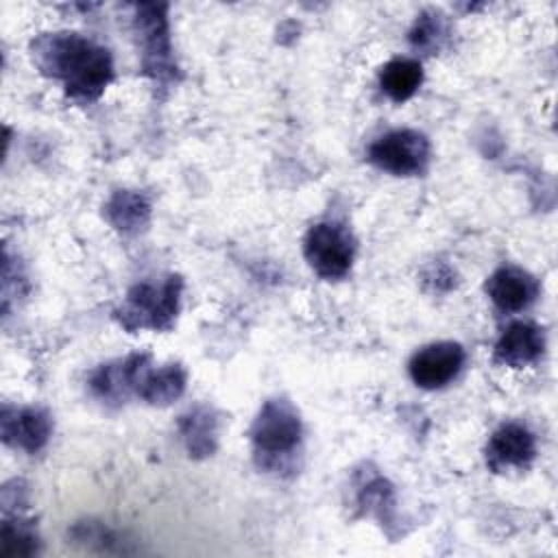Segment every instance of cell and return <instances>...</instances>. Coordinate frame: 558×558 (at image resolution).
Instances as JSON below:
<instances>
[{
	"mask_svg": "<svg viewBox=\"0 0 558 558\" xmlns=\"http://www.w3.org/2000/svg\"><path fill=\"white\" fill-rule=\"evenodd\" d=\"M421 83H423V68L416 59H410V57H397L388 61L379 74L381 89L395 102H403L410 96H414Z\"/></svg>",
	"mask_w": 558,
	"mask_h": 558,
	"instance_id": "obj_15",
	"label": "cell"
},
{
	"mask_svg": "<svg viewBox=\"0 0 558 558\" xmlns=\"http://www.w3.org/2000/svg\"><path fill=\"white\" fill-rule=\"evenodd\" d=\"M490 301L504 312H519L538 296V281L523 268L501 266L486 281Z\"/></svg>",
	"mask_w": 558,
	"mask_h": 558,
	"instance_id": "obj_11",
	"label": "cell"
},
{
	"mask_svg": "<svg viewBox=\"0 0 558 558\" xmlns=\"http://www.w3.org/2000/svg\"><path fill=\"white\" fill-rule=\"evenodd\" d=\"M2 438L11 447H20L28 453L41 449L52 432L50 416L39 408H4L0 418Z\"/></svg>",
	"mask_w": 558,
	"mask_h": 558,
	"instance_id": "obj_8",
	"label": "cell"
},
{
	"mask_svg": "<svg viewBox=\"0 0 558 558\" xmlns=\"http://www.w3.org/2000/svg\"><path fill=\"white\" fill-rule=\"evenodd\" d=\"M536 456L534 434L521 423H504L488 440L486 462L493 471L527 466Z\"/></svg>",
	"mask_w": 558,
	"mask_h": 558,
	"instance_id": "obj_9",
	"label": "cell"
},
{
	"mask_svg": "<svg viewBox=\"0 0 558 558\" xmlns=\"http://www.w3.org/2000/svg\"><path fill=\"white\" fill-rule=\"evenodd\" d=\"M303 253L314 272L323 279H340L351 270L355 240L347 227L338 222H318L310 227Z\"/></svg>",
	"mask_w": 558,
	"mask_h": 558,
	"instance_id": "obj_4",
	"label": "cell"
},
{
	"mask_svg": "<svg viewBox=\"0 0 558 558\" xmlns=\"http://www.w3.org/2000/svg\"><path fill=\"white\" fill-rule=\"evenodd\" d=\"M33 57L44 74L63 83L70 98L96 100L113 76L105 46L78 33H46L33 41Z\"/></svg>",
	"mask_w": 558,
	"mask_h": 558,
	"instance_id": "obj_1",
	"label": "cell"
},
{
	"mask_svg": "<svg viewBox=\"0 0 558 558\" xmlns=\"http://www.w3.org/2000/svg\"><path fill=\"white\" fill-rule=\"evenodd\" d=\"M185 390V373L179 364L150 368V357L140 368L135 381V395L153 405H166L179 399Z\"/></svg>",
	"mask_w": 558,
	"mask_h": 558,
	"instance_id": "obj_13",
	"label": "cell"
},
{
	"mask_svg": "<svg viewBox=\"0 0 558 558\" xmlns=\"http://www.w3.org/2000/svg\"><path fill=\"white\" fill-rule=\"evenodd\" d=\"M135 33L142 44L144 68L155 78L172 74V50L166 20V4H140L135 13Z\"/></svg>",
	"mask_w": 558,
	"mask_h": 558,
	"instance_id": "obj_6",
	"label": "cell"
},
{
	"mask_svg": "<svg viewBox=\"0 0 558 558\" xmlns=\"http://www.w3.org/2000/svg\"><path fill=\"white\" fill-rule=\"evenodd\" d=\"M179 429L190 456L205 458L214 453L218 438V421L207 408H194L187 414H183L179 421Z\"/></svg>",
	"mask_w": 558,
	"mask_h": 558,
	"instance_id": "obj_14",
	"label": "cell"
},
{
	"mask_svg": "<svg viewBox=\"0 0 558 558\" xmlns=\"http://www.w3.org/2000/svg\"><path fill=\"white\" fill-rule=\"evenodd\" d=\"M183 281L170 275L163 281H144L129 290L124 303L116 310V318L129 331L137 329H168L179 312Z\"/></svg>",
	"mask_w": 558,
	"mask_h": 558,
	"instance_id": "obj_2",
	"label": "cell"
},
{
	"mask_svg": "<svg viewBox=\"0 0 558 558\" xmlns=\"http://www.w3.org/2000/svg\"><path fill=\"white\" fill-rule=\"evenodd\" d=\"M545 351V333L538 325L527 320H517L506 327L495 344V360L499 364L523 368L534 364Z\"/></svg>",
	"mask_w": 558,
	"mask_h": 558,
	"instance_id": "obj_10",
	"label": "cell"
},
{
	"mask_svg": "<svg viewBox=\"0 0 558 558\" xmlns=\"http://www.w3.org/2000/svg\"><path fill=\"white\" fill-rule=\"evenodd\" d=\"M148 214H150L148 201L142 194L129 192V190L116 192L105 205V216L109 218V222L124 233L142 229L148 222Z\"/></svg>",
	"mask_w": 558,
	"mask_h": 558,
	"instance_id": "obj_16",
	"label": "cell"
},
{
	"mask_svg": "<svg viewBox=\"0 0 558 558\" xmlns=\"http://www.w3.org/2000/svg\"><path fill=\"white\" fill-rule=\"evenodd\" d=\"M301 418L290 401H266L253 421L251 440L264 466H275L279 458L290 456L301 440Z\"/></svg>",
	"mask_w": 558,
	"mask_h": 558,
	"instance_id": "obj_3",
	"label": "cell"
},
{
	"mask_svg": "<svg viewBox=\"0 0 558 558\" xmlns=\"http://www.w3.org/2000/svg\"><path fill=\"white\" fill-rule=\"evenodd\" d=\"M447 35H449V26L445 15L440 11H423L410 31V44L414 48L436 52L445 44Z\"/></svg>",
	"mask_w": 558,
	"mask_h": 558,
	"instance_id": "obj_17",
	"label": "cell"
},
{
	"mask_svg": "<svg viewBox=\"0 0 558 558\" xmlns=\"http://www.w3.org/2000/svg\"><path fill=\"white\" fill-rule=\"evenodd\" d=\"M146 353H133L124 360L102 364L92 373L89 388L92 392L109 403H122L129 395H135V381L142 364L146 362Z\"/></svg>",
	"mask_w": 558,
	"mask_h": 558,
	"instance_id": "obj_12",
	"label": "cell"
},
{
	"mask_svg": "<svg viewBox=\"0 0 558 558\" xmlns=\"http://www.w3.org/2000/svg\"><path fill=\"white\" fill-rule=\"evenodd\" d=\"M37 534L26 523L4 521L0 532V558H26L37 554Z\"/></svg>",
	"mask_w": 558,
	"mask_h": 558,
	"instance_id": "obj_18",
	"label": "cell"
},
{
	"mask_svg": "<svg viewBox=\"0 0 558 558\" xmlns=\"http://www.w3.org/2000/svg\"><path fill=\"white\" fill-rule=\"evenodd\" d=\"M464 349L458 342H434L416 351L410 360V377L425 390L447 386L462 371Z\"/></svg>",
	"mask_w": 558,
	"mask_h": 558,
	"instance_id": "obj_7",
	"label": "cell"
},
{
	"mask_svg": "<svg viewBox=\"0 0 558 558\" xmlns=\"http://www.w3.org/2000/svg\"><path fill=\"white\" fill-rule=\"evenodd\" d=\"M368 159L379 170L397 177L421 174L429 161V142L418 131L395 129L368 146Z\"/></svg>",
	"mask_w": 558,
	"mask_h": 558,
	"instance_id": "obj_5",
	"label": "cell"
}]
</instances>
